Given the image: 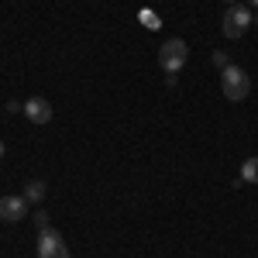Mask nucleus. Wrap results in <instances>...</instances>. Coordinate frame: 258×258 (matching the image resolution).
<instances>
[{"instance_id": "1", "label": "nucleus", "mask_w": 258, "mask_h": 258, "mask_svg": "<svg viewBox=\"0 0 258 258\" xmlns=\"http://www.w3.org/2000/svg\"><path fill=\"white\" fill-rule=\"evenodd\" d=\"M220 90H224V97L231 103H241L251 93V80H248V73L241 66H224L220 69Z\"/></svg>"}, {"instance_id": "2", "label": "nucleus", "mask_w": 258, "mask_h": 258, "mask_svg": "<svg viewBox=\"0 0 258 258\" xmlns=\"http://www.w3.org/2000/svg\"><path fill=\"white\" fill-rule=\"evenodd\" d=\"M186 59H189V45H186L182 38H169L159 48V66L169 73V76H176L179 69L186 66Z\"/></svg>"}, {"instance_id": "3", "label": "nucleus", "mask_w": 258, "mask_h": 258, "mask_svg": "<svg viewBox=\"0 0 258 258\" xmlns=\"http://www.w3.org/2000/svg\"><path fill=\"white\" fill-rule=\"evenodd\" d=\"M251 11L248 7H241V4H234V7H227V14H224V24H220V31H224V38H241L244 31H248V24H251Z\"/></svg>"}, {"instance_id": "4", "label": "nucleus", "mask_w": 258, "mask_h": 258, "mask_svg": "<svg viewBox=\"0 0 258 258\" xmlns=\"http://www.w3.org/2000/svg\"><path fill=\"white\" fill-rule=\"evenodd\" d=\"M24 114H28L31 124H48L52 120V103L45 97H31V100H24Z\"/></svg>"}, {"instance_id": "5", "label": "nucleus", "mask_w": 258, "mask_h": 258, "mask_svg": "<svg viewBox=\"0 0 258 258\" xmlns=\"http://www.w3.org/2000/svg\"><path fill=\"white\" fill-rule=\"evenodd\" d=\"M28 217V200L24 197H0V220H21Z\"/></svg>"}, {"instance_id": "6", "label": "nucleus", "mask_w": 258, "mask_h": 258, "mask_svg": "<svg viewBox=\"0 0 258 258\" xmlns=\"http://www.w3.org/2000/svg\"><path fill=\"white\" fill-rule=\"evenodd\" d=\"M66 241H62V234L55 231V227H45V231H38V255H45V251H52V248H62Z\"/></svg>"}, {"instance_id": "7", "label": "nucleus", "mask_w": 258, "mask_h": 258, "mask_svg": "<svg viewBox=\"0 0 258 258\" xmlns=\"http://www.w3.org/2000/svg\"><path fill=\"white\" fill-rule=\"evenodd\" d=\"M241 186H258V155L244 159V165H241Z\"/></svg>"}, {"instance_id": "8", "label": "nucleus", "mask_w": 258, "mask_h": 258, "mask_svg": "<svg viewBox=\"0 0 258 258\" xmlns=\"http://www.w3.org/2000/svg\"><path fill=\"white\" fill-rule=\"evenodd\" d=\"M24 200H28V203H41V200H45V182H41V179L28 182V186H24Z\"/></svg>"}, {"instance_id": "9", "label": "nucleus", "mask_w": 258, "mask_h": 258, "mask_svg": "<svg viewBox=\"0 0 258 258\" xmlns=\"http://www.w3.org/2000/svg\"><path fill=\"white\" fill-rule=\"evenodd\" d=\"M138 21H141V24H145V28H152V31H155V28H159V24H162V21L155 18V11H141V14H138Z\"/></svg>"}, {"instance_id": "10", "label": "nucleus", "mask_w": 258, "mask_h": 258, "mask_svg": "<svg viewBox=\"0 0 258 258\" xmlns=\"http://www.w3.org/2000/svg\"><path fill=\"white\" fill-rule=\"evenodd\" d=\"M38 258H73V255H69V248L62 244V248H52V251H45V255H38Z\"/></svg>"}, {"instance_id": "11", "label": "nucleus", "mask_w": 258, "mask_h": 258, "mask_svg": "<svg viewBox=\"0 0 258 258\" xmlns=\"http://www.w3.org/2000/svg\"><path fill=\"white\" fill-rule=\"evenodd\" d=\"M35 227H38V231H45V227H48V214H35Z\"/></svg>"}, {"instance_id": "12", "label": "nucleus", "mask_w": 258, "mask_h": 258, "mask_svg": "<svg viewBox=\"0 0 258 258\" xmlns=\"http://www.w3.org/2000/svg\"><path fill=\"white\" fill-rule=\"evenodd\" d=\"M18 110H24V103H21V100H11V103H7V114H18Z\"/></svg>"}, {"instance_id": "13", "label": "nucleus", "mask_w": 258, "mask_h": 258, "mask_svg": "<svg viewBox=\"0 0 258 258\" xmlns=\"http://www.w3.org/2000/svg\"><path fill=\"white\" fill-rule=\"evenodd\" d=\"M214 62H217L220 69H224V66H231V62H227V55H224V52H214Z\"/></svg>"}, {"instance_id": "14", "label": "nucleus", "mask_w": 258, "mask_h": 258, "mask_svg": "<svg viewBox=\"0 0 258 258\" xmlns=\"http://www.w3.org/2000/svg\"><path fill=\"white\" fill-rule=\"evenodd\" d=\"M4 152H7V148H4V141H0V159H4Z\"/></svg>"}, {"instance_id": "15", "label": "nucleus", "mask_w": 258, "mask_h": 258, "mask_svg": "<svg viewBox=\"0 0 258 258\" xmlns=\"http://www.w3.org/2000/svg\"><path fill=\"white\" fill-rule=\"evenodd\" d=\"M248 4H251V7H255V11H258V0H248Z\"/></svg>"}, {"instance_id": "16", "label": "nucleus", "mask_w": 258, "mask_h": 258, "mask_svg": "<svg viewBox=\"0 0 258 258\" xmlns=\"http://www.w3.org/2000/svg\"><path fill=\"white\" fill-rule=\"evenodd\" d=\"M227 4H231V7H234V4H238V0H227Z\"/></svg>"}]
</instances>
